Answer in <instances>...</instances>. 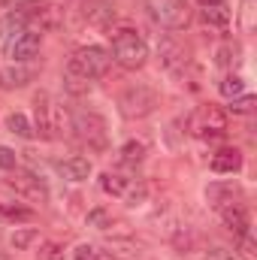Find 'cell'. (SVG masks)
Here are the masks:
<instances>
[{
  "label": "cell",
  "mask_w": 257,
  "mask_h": 260,
  "mask_svg": "<svg viewBox=\"0 0 257 260\" xmlns=\"http://www.w3.org/2000/svg\"><path fill=\"white\" fill-rule=\"evenodd\" d=\"M9 188H12L18 197L30 200V203H46V200H49L46 185H43L34 173H15V179H9Z\"/></svg>",
  "instance_id": "cell-7"
},
{
  "label": "cell",
  "mask_w": 257,
  "mask_h": 260,
  "mask_svg": "<svg viewBox=\"0 0 257 260\" xmlns=\"http://www.w3.org/2000/svg\"><path fill=\"white\" fill-rule=\"evenodd\" d=\"M112 64V55L103 49V46H82L73 58H70V70H76V73H82V76H88V79H97V76H103L106 70Z\"/></svg>",
  "instance_id": "cell-2"
},
{
  "label": "cell",
  "mask_w": 257,
  "mask_h": 260,
  "mask_svg": "<svg viewBox=\"0 0 257 260\" xmlns=\"http://www.w3.org/2000/svg\"><path fill=\"white\" fill-rule=\"evenodd\" d=\"M73 130H76V136L82 142H88L94 148L106 145V121L97 112H76L73 115Z\"/></svg>",
  "instance_id": "cell-5"
},
{
  "label": "cell",
  "mask_w": 257,
  "mask_h": 260,
  "mask_svg": "<svg viewBox=\"0 0 257 260\" xmlns=\"http://www.w3.org/2000/svg\"><path fill=\"white\" fill-rule=\"evenodd\" d=\"M218 91H221V97H227V100H233V97H239V94H245V79H242V76H227V79H221V85H218Z\"/></svg>",
  "instance_id": "cell-22"
},
{
  "label": "cell",
  "mask_w": 257,
  "mask_h": 260,
  "mask_svg": "<svg viewBox=\"0 0 257 260\" xmlns=\"http://www.w3.org/2000/svg\"><path fill=\"white\" fill-rule=\"evenodd\" d=\"M236 55H239V49L227 43V46H221V49L215 52V64H218V67H233V61H236Z\"/></svg>",
  "instance_id": "cell-27"
},
{
  "label": "cell",
  "mask_w": 257,
  "mask_h": 260,
  "mask_svg": "<svg viewBox=\"0 0 257 260\" xmlns=\"http://www.w3.org/2000/svg\"><path fill=\"white\" fill-rule=\"evenodd\" d=\"M100 188L109 197H124L130 188V179H124L121 173H103L100 176Z\"/></svg>",
  "instance_id": "cell-17"
},
{
  "label": "cell",
  "mask_w": 257,
  "mask_h": 260,
  "mask_svg": "<svg viewBox=\"0 0 257 260\" xmlns=\"http://www.w3.org/2000/svg\"><path fill=\"white\" fill-rule=\"evenodd\" d=\"M221 218H224L227 230H233L236 236H242V233H251V221H248V212H245L239 203H230V206H224V209H221Z\"/></svg>",
  "instance_id": "cell-12"
},
{
  "label": "cell",
  "mask_w": 257,
  "mask_h": 260,
  "mask_svg": "<svg viewBox=\"0 0 257 260\" xmlns=\"http://www.w3.org/2000/svg\"><path fill=\"white\" fill-rule=\"evenodd\" d=\"M52 112H55L52 97H49L46 91H40V94L34 97V130H37L43 139H52V136H55V121H52Z\"/></svg>",
  "instance_id": "cell-6"
},
{
  "label": "cell",
  "mask_w": 257,
  "mask_h": 260,
  "mask_svg": "<svg viewBox=\"0 0 257 260\" xmlns=\"http://www.w3.org/2000/svg\"><path fill=\"white\" fill-rule=\"evenodd\" d=\"M15 164H18V154L12 148L0 145V170H15Z\"/></svg>",
  "instance_id": "cell-28"
},
{
  "label": "cell",
  "mask_w": 257,
  "mask_h": 260,
  "mask_svg": "<svg viewBox=\"0 0 257 260\" xmlns=\"http://www.w3.org/2000/svg\"><path fill=\"white\" fill-rule=\"evenodd\" d=\"M64 88L70 91V94H88V91H91V79L67 67V73H64Z\"/></svg>",
  "instance_id": "cell-19"
},
{
  "label": "cell",
  "mask_w": 257,
  "mask_h": 260,
  "mask_svg": "<svg viewBox=\"0 0 257 260\" xmlns=\"http://www.w3.org/2000/svg\"><path fill=\"white\" fill-rule=\"evenodd\" d=\"M154 106H157V94L145 85H133L121 94V112L127 118H145Z\"/></svg>",
  "instance_id": "cell-4"
},
{
  "label": "cell",
  "mask_w": 257,
  "mask_h": 260,
  "mask_svg": "<svg viewBox=\"0 0 257 260\" xmlns=\"http://www.w3.org/2000/svg\"><path fill=\"white\" fill-rule=\"evenodd\" d=\"M254 97H251V94H239V97H233V100H230V112H233V115H251V112H254Z\"/></svg>",
  "instance_id": "cell-24"
},
{
  "label": "cell",
  "mask_w": 257,
  "mask_h": 260,
  "mask_svg": "<svg viewBox=\"0 0 257 260\" xmlns=\"http://www.w3.org/2000/svg\"><path fill=\"white\" fill-rule=\"evenodd\" d=\"M58 173L64 176L67 182H85L91 176V160L88 157H70L58 164Z\"/></svg>",
  "instance_id": "cell-16"
},
{
  "label": "cell",
  "mask_w": 257,
  "mask_h": 260,
  "mask_svg": "<svg viewBox=\"0 0 257 260\" xmlns=\"http://www.w3.org/2000/svg\"><path fill=\"white\" fill-rule=\"evenodd\" d=\"M203 6H218V3H227V0H200Z\"/></svg>",
  "instance_id": "cell-31"
},
{
  "label": "cell",
  "mask_w": 257,
  "mask_h": 260,
  "mask_svg": "<svg viewBox=\"0 0 257 260\" xmlns=\"http://www.w3.org/2000/svg\"><path fill=\"white\" fill-rule=\"evenodd\" d=\"M37 260H64V245L61 242H43L37 251Z\"/></svg>",
  "instance_id": "cell-25"
},
{
  "label": "cell",
  "mask_w": 257,
  "mask_h": 260,
  "mask_svg": "<svg viewBox=\"0 0 257 260\" xmlns=\"http://www.w3.org/2000/svg\"><path fill=\"white\" fill-rule=\"evenodd\" d=\"M27 30V15L24 12H6L0 18V49L9 52V46Z\"/></svg>",
  "instance_id": "cell-9"
},
{
  "label": "cell",
  "mask_w": 257,
  "mask_h": 260,
  "mask_svg": "<svg viewBox=\"0 0 257 260\" xmlns=\"http://www.w3.org/2000/svg\"><path fill=\"white\" fill-rule=\"evenodd\" d=\"M148 15L154 24L160 27H170V30H179L188 24L191 12H188V3L185 0H148Z\"/></svg>",
  "instance_id": "cell-3"
},
{
  "label": "cell",
  "mask_w": 257,
  "mask_h": 260,
  "mask_svg": "<svg viewBox=\"0 0 257 260\" xmlns=\"http://www.w3.org/2000/svg\"><path fill=\"white\" fill-rule=\"evenodd\" d=\"M37 242V230H30V227H24V230H15L12 233V239H9V245L15 248V251H24L27 245H34Z\"/></svg>",
  "instance_id": "cell-23"
},
{
  "label": "cell",
  "mask_w": 257,
  "mask_h": 260,
  "mask_svg": "<svg viewBox=\"0 0 257 260\" xmlns=\"http://www.w3.org/2000/svg\"><path fill=\"white\" fill-rule=\"evenodd\" d=\"M73 260H100V251H97L94 245H79L76 254H73Z\"/></svg>",
  "instance_id": "cell-29"
},
{
  "label": "cell",
  "mask_w": 257,
  "mask_h": 260,
  "mask_svg": "<svg viewBox=\"0 0 257 260\" xmlns=\"http://www.w3.org/2000/svg\"><path fill=\"white\" fill-rule=\"evenodd\" d=\"M34 79V70L24 64H9L0 70V91H15V88H24L27 82Z\"/></svg>",
  "instance_id": "cell-11"
},
{
  "label": "cell",
  "mask_w": 257,
  "mask_h": 260,
  "mask_svg": "<svg viewBox=\"0 0 257 260\" xmlns=\"http://www.w3.org/2000/svg\"><path fill=\"white\" fill-rule=\"evenodd\" d=\"M21 3H40V0H21Z\"/></svg>",
  "instance_id": "cell-32"
},
{
  "label": "cell",
  "mask_w": 257,
  "mask_h": 260,
  "mask_svg": "<svg viewBox=\"0 0 257 260\" xmlns=\"http://www.w3.org/2000/svg\"><path fill=\"white\" fill-rule=\"evenodd\" d=\"M40 43H43V34H40V30H24V34L9 46V58H15V64H24V61L37 58Z\"/></svg>",
  "instance_id": "cell-10"
},
{
  "label": "cell",
  "mask_w": 257,
  "mask_h": 260,
  "mask_svg": "<svg viewBox=\"0 0 257 260\" xmlns=\"http://www.w3.org/2000/svg\"><path fill=\"white\" fill-rule=\"evenodd\" d=\"M142 157H145V142H139V139H127V142L121 145V160H124L127 167L142 164Z\"/></svg>",
  "instance_id": "cell-21"
},
{
  "label": "cell",
  "mask_w": 257,
  "mask_h": 260,
  "mask_svg": "<svg viewBox=\"0 0 257 260\" xmlns=\"http://www.w3.org/2000/svg\"><path fill=\"white\" fill-rule=\"evenodd\" d=\"M109 40H112V61H118L124 70H139L148 61V46L136 30H130V27L112 30L109 27Z\"/></svg>",
  "instance_id": "cell-1"
},
{
  "label": "cell",
  "mask_w": 257,
  "mask_h": 260,
  "mask_svg": "<svg viewBox=\"0 0 257 260\" xmlns=\"http://www.w3.org/2000/svg\"><path fill=\"white\" fill-rule=\"evenodd\" d=\"M206 260H239L233 251H227V248H212L209 254H206Z\"/></svg>",
  "instance_id": "cell-30"
},
{
  "label": "cell",
  "mask_w": 257,
  "mask_h": 260,
  "mask_svg": "<svg viewBox=\"0 0 257 260\" xmlns=\"http://www.w3.org/2000/svg\"><path fill=\"white\" fill-rule=\"evenodd\" d=\"M88 227H97V230H106V227H112V218H109V212H106V209H91V212H88Z\"/></svg>",
  "instance_id": "cell-26"
},
{
  "label": "cell",
  "mask_w": 257,
  "mask_h": 260,
  "mask_svg": "<svg viewBox=\"0 0 257 260\" xmlns=\"http://www.w3.org/2000/svg\"><path fill=\"white\" fill-rule=\"evenodd\" d=\"M0 260H3V257H0Z\"/></svg>",
  "instance_id": "cell-33"
},
{
  "label": "cell",
  "mask_w": 257,
  "mask_h": 260,
  "mask_svg": "<svg viewBox=\"0 0 257 260\" xmlns=\"http://www.w3.org/2000/svg\"><path fill=\"white\" fill-rule=\"evenodd\" d=\"M85 18L97 27H109L115 21V6L109 0H88L85 3Z\"/></svg>",
  "instance_id": "cell-13"
},
{
  "label": "cell",
  "mask_w": 257,
  "mask_h": 260,
  "mask_svg": "<svg viewBox=\"0 0 257 260\" xmlns=\"http://www.w3.org/2000/svg\"><path fill=\"white\" fill-rule=\"evenodd\" d=\"M197 130L203 133V136H224L227 133V115L218 109V106H203L200 112H197Z\"/></svg>",
  "instance_id": "cell-8"
},
{
  "label": "cell",
  "mask_w": 257,
  "mask_h": 260,
  "mask_svg": "<svg viewBox=\"0 0 257 260\" xmlns=\"http://www.w3.org/2000/svg\"><path fill=\"white\" fill-rule=\"evenodd\" d=\"M239 170H242V154L236 148H221L212 157V173H218V176H233Z\"/></svg>",
  "instance_id": "cell-14"
},
{
  "label": "cell",
  "mask_w": 257,
  "mask_h": 260,
  "mask_svg": "<svg viewBox=\"0 0 257 260\" xmlns=\"http://www.w3.org/2000/svg\"><path fill=\"white\" fill-rule=\"evenodd\" d=\"M6 130H9V133H15V136H21V139H34V136H37L34 124H30V121H27V115H21V112L6 115Z\"/></svg>",
  "instance_id": "cell-18"
},
{
  "label": "cell",
  "mask_w": 257,
  "mask_h": 260,
  "mask_svg": "<svg viewBox=\"0 0 257 260\" xmlns=\"http://www.w3.org/2000/svg\"><path fill=\"white\" fill-rule=\"evenodd\" d=\"M160 61H164V67H167L170 73H179L182 67H188V52H185L179 43L164 40V43H160Z\"/></svg>",
  "instance_id": "cell-15"
},
{
  "label": "cell",
  "mask_w": 257,
  "mask_h": 260,
  "mask_svg": "<svg viewBox=\"0 0 257 260\" xmlns=\"http://www.w3.org/2000/svg\"><path fill=\"white\" fill-rule=\"evenodd\" d=\"M203 21L212 24V27H227V24H230V9H227L224 3L206 6V9H203Z\"/></svg>",
  "instance_id": "cell-20"
}]
</instances>
